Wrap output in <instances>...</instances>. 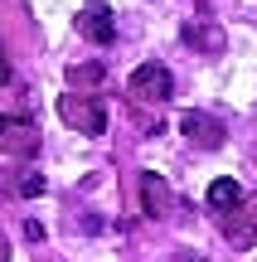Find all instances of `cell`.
I'll return each instance as SVG.
<instances>
[{"mask_svg":"<svg viewBox=\"0 0 257 262\" xmlns=\"http://www.w3.org/2000/svg\"><path fill=\"white\" fill-rule=\"evenodd\" d=\"M170 88H175V78H170V68H165V63H141L131 73V93L146 97V102H165Z\"/></svg>","mask_w":257,"mask_h":262,"instance_id":"obj_2","label":"cell"},{"mask_svg":"<svg viewBox=\"0 0 257 262\" xmlns=\"http://www.w3.org/2000/svg\"><path fill=\"white\" fill-rule=\"evenodd\" d=\"M223 228H228V238H238V243H252V224H243V219H238V224L228 219Z\"/></svg>","mask_w":257,"mask_h":262,"instance_id":"obj_9","label":"cell"},{"mask_svg":"<svg viewBox=\"0 0 257 262\" xmlns=\"http://www.w3.org/2000/svg\"><path fill=\"white\" fill-rule=\"evenodd\" d=\"M175 262H194V257H175Z\"/></svg>","mask_w":257,"mask_h":262,"instance_id":"obj_13","label":"cell"},{"mask_svg":"<svg viewBox=\"0 0 257 262\" xmlns=\"http://www.w3.org/2000/svg\"><path fill=\"white\" fill-rule=\"evenodd\" d=\"M58 112H63V122L83 126L87 136H102V131H107V112H102L97 102H83V97H63V102H58Z\"/></svg>","mask_w":257,"mask_h":262,"instance_id":"obj_3","label":"cell"},{"mask_svg":"<svg viewBox=\"0 0 257 262\" xmlns=\"http://www.w3.org/2000/svg\"><path fill=\"white\" fill-rule=\"evenodd\" d=\"M0 83H10V63H5V58H0Z\"/></svg>","mask_w":257,"mask_h":262,"instance_id":"obj_11","label":"cell"},{"mask_svg":"<svg viewBox=\"0 0 257 262\" xmlns=\"http://www.w3.org/2000/svg\"><path fill=\"white\" fill-rule=\"evenodd\" d=\"M180 126H184V136L199 141L204 150H219V146H223V126L214 122V117H204V112H184V117H180Z\"/></svg>","mask_w":257,"mask_h":262,"instance_id":"obj_5","label":"cell"},{"mask_svg":"<svg viewBox=\"0 0 257 262\" xmlns=\"http://www.w3.org/2000/svg\"><path fill=\"white\" fill-rule=\"evenodd\" d=\"M0 150H10V156H34L39 150V126L29 122V117H19V112L0 117Z\"/></svg>","mask_w":257,"mask_h":262,"instance_id":"obj_1","label":"cell"},{"mask_svg":"<svg viewBox=\"0 0 257 262\" xmlns=\"http://www.w3.org/2000/svg\"><path fill=\"white\" fill-rule=\"evenodd\" d=\"M73 83H97V78H102V63H83V68H73Z\"/></svg>","mask_w":257,"mask_h":262,"instance_id":"obj_8","label":"cell"},{"mask_svg":"<svg viewBox=\"0 0 257 262\" xmlns=\"http://www.w3.org/2000/svg\"><path fill=\"white\" fill-rule=\"evenodd\" d=\"M141 194H146V214L160 219L165 204H170V189H165V180H160V175H146V180H141Z\"/></svg>","mask_w":257,"mask_h":262,"instance_id":"obj_6","label":"cell"},{"mask_svg":"<svg viewBox=\"0 0 257 262\" xmlns=\"http://www.w3.org/2000/svg\"><path fill=\"white\" fill-rule=\"evenodd\" d=\"M78 29H83L92 44H112V39H116V19H112L107 5H87L83 15H78Z\"/></svg>","mask_w":257,"mask_h":262,"instance_id":"obj_4","label":"cell"},{"mask_svg":"<svg viewBox=\"0 0 257 262\" xmlns=\"http://www.w3.org/2000/svg\"><path fill=\"white\" fill-rule=\"evenodd\" d=\"M5 257H10V253H5V238H0V262H5Z\"/></svg>","mask_w":257,"mask_h":262,"instance_id":"obj_12","label":"cell"},{"mask_svg":"<svg viewBox=\"0 0 257 262\" xmlns=\"http://www.w3.org/2000/svg\"><path fill=\"white\" fill-rule=\"evenodd\" d=\"M19 189H25V194H44V175H25V185H19Z\"/></svg>","mask_w":257,"mask_h":262,"instance_id":"obj_10","label":"cell"},{"mask_svg":"<svg viewBox=\"0 0 257 262\" xmlns=\"http://www.w3.org/2000/svg\"><path fill=\"white\" fill-rule=\"evenodd\" d=\"M209 204L214 209H238L243 204V185L238 180H214L209 185Z\"/></svg>","mask_w":257,"mask_h":262,"instance_id":"obj_7","label":"cell"}]
</instances>
